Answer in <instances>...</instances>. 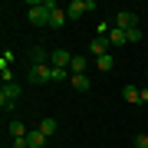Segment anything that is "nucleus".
Returning <instances> with one entry per match:
<instances>
[{
    "mask_svg": "<svg viewBox=\"0 0 148 148\" xmlns=\"http://www.w3.org/2000/svg\"><path fill=\"white\" fill-rule=\"evenodd\" d=\"M46 142H49V138L43 135L40 128H30V135H27V145H30V148H43Z\"/></svg>",
    "mask_w": 148,
    "mask_h": 148,
    "instance_id": "9d476101",
    "label": "nucleus"
},
{
    "mask_svg": "<svg viewBox=\"0 0 148 148\" xmlns=\"http://www.w3.org/2000/svg\"><path fill=\"white\" fill-rule=\"evenodd\" d=\"M0 79H3V86L13 82V73H10V66H7V63H0Z\"/></svg>",
    "mask_w": 148,
    "mask_h": 148,
    "instance_id": "6ab92c4d",
    "label": "nucleus"
},
{
    "mask_svg": "<svg viewBox=\"0 0 148 148\" xmlns=\"http://www.w3.org/2000/svg\"><path fill=\"white\" fill-rule=\"evenodd\" d=\"M69 82H73V89H79V92H86V89H89V76H86V73L69 76Z\"/></svg>",
    "mask_w": 148,
    "mask_h": 148,
    "instance_id": "4468645a",
    "label": "nucleus"
},
{
    "mask_svg": "<svg viewBox=\"0 0 148 148\" xmlns=\"http://www.w3.org/2000/svg\"><path fill=\"white\" fill-rule=\"evenodd\" d=\"M49 73H53V66H49V63H33V66H30V82L46 86V82H49Z\"/></svg>",
    "mask_w": 148,
    "mask_h": 148,
    "instance_id": "20e7f679",
    "label": "nucleus"
},
{
    "mask_svg": "<svg viewBox=\"0 0 148 148\" xmlns=\"http://www.w3.org/2000/svg\"><path fill=\"white\" fill-rule=\"evenodd\" d=\"M66 20H69V16H66V7H56V10H53V13H49V27H56V30H59V27H63V23H66Z\"/></svg>",
    "mask_w": 148,
    "mask_h": 148,
    "instance_id": "9b49d317",
    "label": "nucleus"
},
{
    "mask_svg": "<svg viewBox=\"0 0 148 148\" xmlns=\"http://www.w3.org/2000/svg\"><path fill=\"white\" fill-rule=\"evenodd\" d=\"M56 10L53 0H33V3L27 7V20L33 23V27H49V13Z\"/></svg>",
    "mask_w": 148,
    "mask_h": 148,
    "instance_id": "f257e3e1",
    "label": "nucleus"
},
{
    "mask_svg": "<svg viewBox=\"0 0 148 148\" xmlns=\"http://www.w3.org/2000/svg\"><path fill=\"white\" fill-rule=\"evenodd\" d=\"M125 36H128V43H138V40H142V27H132V30H125Z\"/></svg>",
    "mask_w": 148,
    "mask_h": 148,
    "instance_id": "aec40b11",
    "label": "nucleus"
},
{
    "mask_svg": "<svg viewBox=\"0 0 148 148\" xmlns=\"http://www.w3.org/2000/svg\"><path fill=\"white\" fill-rule=\"evenodd\" d=\"M27 135H30V128L23 125L20 119H13V122H10V138H13V142H23Z\"/></svg>",
    "mask_w": 148,
    "mask_h": 148,
    "instance_id": "1a4fd4ad",
    "label": "nucleus"
},
{
    "mask_svg": "<svg viewBox=\"0 0 148 148\" xmlns=\"http://www.w3.org/2000/svg\"><path fill=\"white\" fill-rule=\"evenodd\" d=\"M0 63L10 66V63H13V49H3V53H0Z\"/></svg>",
    "mask_w": 148,
    "mask_h": 148,
    "instance_id": "412c9836",
    "label": "nucleus"
},
{
    "mask_svg": "<svg viewBox=\"0 0 148 148\" xmlns=\"http://www.w3.org/2000/svg\"><path fill=\"white\" fill-rule=\"evenodd\" d=\"M20 92H23V89H20L16 82H7L3 89H0V106H3L7 112H13V109H16V99H20Z\"/></svg>",
    "mask_w": 148,
    "mask_h": 148,
    "instance_id": "f03ea898",
    "label": "nucleus"
},
{
    "mask_svg": "<svg viewBox=\"0 0 148 148\" xmlns=\"http://www.w3.org/2000/svg\"><path fill=\"white\" fill-rule=\"evenodd\" d=\"M115 27H119V30H132V27H138V16H135L132 10H119V13H115Z\"/></svg>",
    "mask_w": 148,
    "mask_h": 148,
    "instance_id": "39448f33",
    "label": "nucleus"
},
{
    "mask_svg": "<svg viewBox=\"0 0 148 148\" xmlns=\"http://www.w3.org/2000/svg\"><path fill=\"white\" fill-rule=\"evenodd\" d=\"M95 66H99L102 73H109V69L115 66V59H112V53H106V56H99V59H95Z\"/></svg>",
    "mask_w": 148,
    "mask_h": 148,
    "instance_id": "a211bd4d",
    "label": "nucleus"
},
{
    "mask_svg": "<svg viewBox=\"0 0 148 148\" xmlns=\"http://www.w3.org/2000/svg\"><path fill=\"white\" fill-rule=\"evenodd\" d=\"M49 63L69 69V63H73V53H69V49H53V53H49Z\"/></svg>",
    "mask_w": 148,
    "mask_h": 148,
    "instance_id": "0eeeda50",
    "label": "nucleus"
},
{
    "mask_svg": "<svg viewBox=\"0 0 148 148\" xmlns=\"http://www.w3.org/2000/svg\"><path fill=\"white\" fill-rule=\"evenodd\" d=\"M109 46H112V43H109V36H92V43H89V53L99 59V56H106V53H109Z\"/></svg>",
    "mask_w": 148,
    "mask_h": 148,
    "instance_id": "423d86ee",
    "label": "nucleus"
},
{
    "mask_svg": "<svg viewBox=\"0 0 148 148\" xmlns=\"http://www.w3.org/2000/svg\"><path fill=\"white\" fill-rule=\"evenodd\" d=\"M135 148H148V135H135Z\"/></svg>",
    "mask_w": 148,
    "mask_h": 148,
    "instance_id": "4be33fe9",
    "label": "nucleus"
},
{
    "mask_svg": "<svg viewBox=\"0 0 148 148\" xmlns=\"http://www.w3.org/2000/svg\"><path fill=\"white\" fill-rule=\"evenodd\" d=\"M63 79H69V69L53 66V73H49V82H63Z\"/></svg>",
    "mask_w": 148,
    "mask_h": 148,
    "instance_id": "f3484780",
    "label": "nucleus"
},
{
    "mask_svg": "<svg viewBox=\"0 0 148 148\" xmlns=\"http://www.w3.org/2000/svg\"><path fill=\"white\" fill-rule=\"evenodd\" d=\"M89 10H95V0H73V3L66 7V16L69 20H79V16H86Z\"/></svg>",
    "mask_w": 148,
    "mask_h": 148,
    "instance_id": "7ed1b4c3",
    "label": "nucleus"
},
{
    "mask_svg": "<svg viewBox=\"0 0 148 148\" xmlns=\"http://www.w3.org/2000/svg\"><path fill=\"white\" fill-rule=\"evenodd\" d=\"M30 59H33V63H49V53H46V49H43V46H33ZM49 66H53V63H49Z\"/></svg>",
    "mask_w": 148,
    "mask_h": 148,
    "instance_id": "dca6fc26",
    "label": "nucleus"
},
{
    "mask_svg": "<svg viewBox=\"0 0 148 148\" xmlns=\"http://www.w3.org/2000/svg\"><path fill=\"white\" fill-rule=\"evenodd\" d=\"M122 99L135 106V102H142V89H135V86H125V89H122Z\"/></svg>",
    "mask_w": 148,
    "mask_h": 148,
    "instance_id": "ddd939ff",
    "label": "nucleus"
},
{
    "mask_svg": "<svg viewBox=\"0 0 148 148\" xmlns=\"http://www.w3.org/2000/svg\"><path fill=\"white\" fill-rule=\"evenodd\" d=\"M109 43H112V49H115V46H125V43H128V36H125V30L112 27V33H109Z\"/></svg>",
    "mask_w": 148,
    "mask_h": 148,
    "instance_id": "f8f14e48",
    "label": "nucleus"
},
{
    "mask_svg": "<svg viewBox=\"0 0 148 148\" xmlns=\"http://www.w3.org/2000/svg\"><path fill=\"white\" fill-rule=\"evenodd\" d=\"M86 73V56H73V63H69V76H79Z\"/></svg>",
    "mask_w": 148,
    "mask_h": 148,
    "instance_id": "2eb2a0df",
    "label": "nucleus"
},
{
    "mask_svg": "<svg viewBox=\"0 0 148 148\" xmlns=\"http://www.w3.org/2000/svg\"><path fill=\"white\" fill-rule=\"evenodd\" d=\"M36 128H40V132H43V135H46V138H53V135L59 132V122L46 115V119H40V122H36Z\"/></svg>",
    "mask_w": 148,
    "mask_h": 148,
    "instance_id": "6e6552de",
    "label": "nucleus"
}]
</instances>
